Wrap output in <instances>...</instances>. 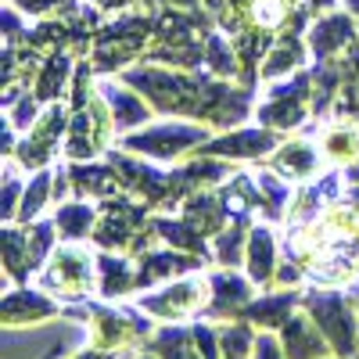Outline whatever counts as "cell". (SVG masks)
Returning <instances> with one entry per match:
<instances>
[{
	"mask_svg": "<svg viewBox=\"0 0 359 359\" xmlns=\"http://www.w3.org/2000/svg\"><path fill=\"white\" fill-rule=\"evenodd\" d=\"M273 62H266V69H262V76H280L284 69H294L298 62H302V43H298V36L291 33V36H284L277 47H273Z\"/></svg>",
	"mask_w": 359,
	"mask_h": 359,
	"instance_id": "8fae6325",
	"label": "cell"
},
{
	"mask_svg": "<svg viewBox=\"0 0 359 359\" xmlns=\"http://www.w3.org/2000/svg\"><path fill=\"white\" fill-rule=\"evenodd\" d=\"M205 140V130H187V126H162V130H151V133H140V137H130V147L133 151H151V155H176L184 147Z\"/></svg>",
	"mask_w": 359,
	"mask_h": 359,
	"instance_id": "6da1fadb",
	"label": "cell"
},
{
	"mask_svg": "<svg viewBox=\"0 0 359 359\" xmlns=\"http://www.w3.org/2000/svg\"><path fill=\"white\" fill-rule=\"evenodd\" d=\"M43 194H47V176L33 180V187L25 191V205H22V216H25V219H29V216H36L40 208H43Z\"/></svg>",
	"mask_w": 359,
	"mask_h": 359,
	"instance_id": "ac0fdd59",
	"label": "cell"
},
{
	"mask_svg": "<svg viewBox=\"0 0 359 359\" xmlns=\"http://www.w3.org/2000/svg\"><path fill=\"white\" fill-rule=\"evenodd\" d=\"M15 4L22 11H29V15H47L54 8H62V0H15Z\"/></svg>",
	"mask_w": 359,
	"mask_h": 359,
	"instance_id": "d6986e66",
	"label": "cell"
},
{
	"mask_svg": "<svg viewBox=\"0 0 359 359\" xmlns=\"http://www.w3.org/2000/svg\"><path fill=\"white\" fill-rule=\"evenodd\" d=\"M54 313V306L40 294H29V291H15L8 294L4 302V323H25V320H47Z\"/></svg>",
	"mask_w": 359,
	"mask_h": 359,
	"instance_id": "8992f818",
	"label": "cell"
},
{
	"mask_svg": "<svg viewBox=\"0 0 359 359\" xmlns=\"http://www.w3.org/2000/svg\"><path fill=\"white\" fill-rule=\"evenodd\" d=\"M345 11L348 15H359V0H345Z\"/></svg>",
	"mask_w": 359,
	"mask_h": 359,
	"instance_id": "44dd1931",
	"label": "cell"
},
{
	"mask_svg": "<svg viewBox=\"0 0 359 359\" xmlns=\"http://www.w3.org/2000/svg\"><path fill=\"white\" fill-rule=\"evenodd\" d=\"M65 72H69V57H65V54H54L50 62H47V72H43V79H40V97H54L57 90H62V79H65Z\"/></svg>",
	"mask_w": 359,
	"mask_h": 359,
	"instance_id": "5bb4252c",
	"label": "cell"
},
{
	"mask_svg": "<svg viewBox=\"0 0 359 359\" xmlns=\"http://www.w3.org/2000/svg\"><path fill=\"white\" fill-rule=\"evenodd\" d=\"M277 169H284V176H309L316 169V155H313V147L302 144V140H291L284 151L277 155Z\"/></svg>",
	"mask_w": 359,
	"mask_h": 359,
	"instance_id": "ba28073f",
	"label": "cell"
},
{
	"mask_svg": "<svg viewBox=\"0 0 359 359\" xmlns=\"http://www.w3.org/2000/svg\"><path fill=\"white\" fill-rule=\"evenodd\" d=\"M323 155L331 158L334 165L355 162V158H359V133H355V130H345V126L331 130V133L323 137Z\"/></svg>",
	"mask_w": 359,
	"mask_h": 359,
	"instance_id": "52a82bcc",
	"label": "cell"
},
{
	"mask_svg": "<svg viewBox=\"0 0 359 359\" xmlns=\"http://www.w3.org/2000/svg\"><path fill=\"white\" fill-rule=\"evenodd\" d=\"M248 266H252V277L255 280H266L269 269H273V245H269V233L266 230H255L252 233V248H248Z\"/></svg>",
	"mask_w": 359,
	"mask_h": 359,
	"instance_id": "7c38bea8",
	"label": "cell"
},
{
	"mask_svg": "<svg viewBox=\"0 0 359 359\" xmlns=\"http://www.w3.org/2000/svg\"><path fill=\"white\" fill-rule=\"evenodd\" d=\"M309 40H313L316 57H327L331 50L345 47V43L352 40V15H341V11H338V15H327V18H320V22L313 25Z\"/></svg>",
	"mask_w": 359,
	"mask_h": 359,
	"instance_id": "277c9868",
	"label": "cell"
},
{
	"mask_svg": "<svg viewBox=\"0 0 359 359\" xmlns=\"http://www.w3.org/2000/svg\"><path fill=\"white\" fill-rule=\"evenodd\" d=\"M284 341L291 345V348H287V359H313V355L323 352L320 338L309 334V323H306V320H294L287 331H284Z\"/></svg>",
	"mask_w": 359,
	"mask_h": 359,
	"instance_id": "9c48e42d",
	"label": "cell"
},
{
	"mask_svg": "<svg viewBox=\"0 0 359 359\" xmlns=\"http://www.w3.org/2000/svg\"><path fill=\"white\" fill-rule=\"evenodd\" d=\"M269 144H273V137H269V133H237V137H226V140H219L216 147H208V151H230V155H262Z\"/></svg>",
	"mask_w": 359,
	"mask_h": 359,
	"instance_id": "30bf717a",
	"label": "cell"
},
{
	"mask_svg": "<svg viewBox=\"0 0 359 359\" xmlns=\"http://www.w3.org/2000/svg\"><path fill=\"white\" fill-rule=\"evenodd\" d=\"M313 320L323 327L327 334H331V341H334L338 352H348L352 348V320L345 313L341 298H334V294L316 298V302H313Z\"/></svg>",
	"mask_w": 359,
	"mask_h": 359,
	"instance_id": "3957f363",
	"label": "cell"
},
{
	"mask_svg": "<svg viewBox=\"0 0 359 359\" xmlns=\"http://www.w3.org/2000/svg\"><path fill=\"white\" fill-rule=\"evenodd\" d=\"M287 309H291V294H280V298H266L262 306H255L252 316H255L259 323H269V327H273L280 316H287Z\"/></svg>",
	"mask_w": 359,
	"mask_h": 359,
	"instance_id": "e0dca14e",
	"label": "cell"
},
{
	"mask_svg": "<svg viewBox=\"0 0 359 359\" xmlns=\"http://www.w3.org/2000/svg\"><path fill=\"white\" fill-rule=\"evenodd\" d=\"M79 359H108V355H101V352H90V355H79Z\"/></svg>",
	"mask_w": 359,
	"mask_h": 359,
	"instance_id": "7402d4cb",
	"label": "cell"
},
{
	"mask_svg": "<svg viewBox=\"0 0 359 359\" xmlns=\"http://www.w3.org/2000/svg\"><path fill=\"white\" fill-rule=\"evenodd\" d=\"M57 223H62V233L65 237H79L90 226V208L86 205H69V208L57 212Z\"/></svg>",
	"mask_w": 359,
	"mask_h": 359,
	"instance_id": "9a60e30c",
	"label": "cell"
},
{
	"mask_svg": "<svg viewBox=\"0 0 359 359\" xmlns=\"http://www.w3.org/2000/svg\"><path fill=\"white\" fill-rule=\"evenodd\" d=\"M108 97H111V108L118 111V118H115V126H133V123H140V118H147L144 104H137L133 97H126V94H118V90H108Z\"/></svg>",
	"mask_w": 359,
	"mask_h": 359,
	"instance_id": "4fadbf2b",
	"label": "cell"
},
{
	"mask_svg": "<svg viewBox=\"0 0 359 359\" xmlns=\"http://www.w3.org/2000/svg\"><path fill=\"white\" fill-rule=\"evenodd\" d=\"M47 284H50L54 291L79 294V291L90 284V262H86V255H83V252H76V248L57 252V255H54V262H50Z\"/></svg>",
	"mask_w": 359,
	"mask_h": 359,
	"instance_id": "7a4b0ae2",
	"label": "cell"
},
{
	"mask_svg": "<svg viewBox=\"0 0 359 359\" xmlns=\"http://www.w3.org/2000/svg\"><path fill=\"white\" fill-rule=\"evenodd\" d=\"M262 123H269V126H294V123H302V108H298V101L269 104V108H262Z\"/></svg>",
	"mask_w": 359,
	"mask_h": 359,
	"instance_id": "2e32d148",
	"label": "cell"
},
{
	"mask_svg": "<svg viewBox=\"0 0 359 359\" xmlns=\"http://www.w3.org/2000/svg\"><path fill=\"white\" fill-rule=\"evenodd\" d=\"M255 359H280L277 341H273V338H259V352H255Z\"/></svg>",
	"mask_w": 359,
	"mask_h": 359,
	"instance_id": "ffe728a7",
	"label": "cell"
},
{
	"mask_svg": "<svg viewBox=\"0 0 359 359\" xmlns=\"http://www.w3.org/2000/svg\"><path fill=\"white\" fill-rule=\"evenodd\" d=\"M201 298H205V287H201V284H176V287H169V291L158 294V298H147V309L158 313V316H165V320H172V316L191 313Z\"/></svg>",
	"mask_w": 359,
	"mask_h": 359,
	"instance_id": "5b68a950",
	"label": "cell"
}]
</instances>
